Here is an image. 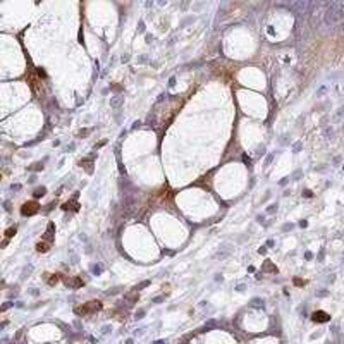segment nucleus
I'll list each match as a JSON object with an SVG mask.
<instances>
[{
    "label": "nucleus",
    "instance_id": "20e7f679",
    "mask_svg": "<svg viewBox=\"0 0 344 344\" xmlns=\"http://www.w3.org/2000/svg\"><path fill=\"white\" fill-rule=\"evenodd\" d=\"M48 244H50V243H45V241H43V243H38V244H36V249H38V251H47V249H48Z\"/></svg>",
    "mask_w": 344,
    "mask_h": 344
},
{
    "label": "nucleus",
    "instance_id": "f03ea898",
    "mask_svg": "<svg viewBox=\"0 0 344 344\" xmlns=\"http://www.w3.org/2000/svg\"><path fill=\"white\" fill-rule=\"evenodd\" d=\"M38 203L36 201H28V203H24L23 205V208H21V213L23 215H33V213H36L38 212Z\"/></svg>",
    "mask_w": 344,
    "mask_h": 344
},
{
    "label": "nucleus",
    "instance_id": "423d86ee",
    "mask_svg": "<svg viewBox=\"0 0 344 344\" xmlns=\"http://www.w3.org/2000/svg\"><path fill=\"white\" fill-rule=\"evenodd\" d=\"M14 234H16V227H10V229H7V232H5L7 238H12Z\"/></svg>",
    "mask_w": 344,
    "mask_h": 344
},
{
    "label": "nucleus",
    "instance_id": "7ed1b4c3",
    "mask_svg": "<svg viewBox=\"0 0 344 344\" xmlns=\"http://www.w3.org/2000/svg\"><path fill=\"white\" fill-rule=\"evenodd\" d=\"M313 320L315 322H327L329 320V315L325 311H317V313H313Z\"/></svg>",
    "mask_w": 344,
    "mask_h": 344
},
{
    "label": "nucleus",
    "instance_id": "f257e3e1",
    "mask_svg": "<svg viewBox=\"0 0 344 344\" xmlns=\"http://www.w3.org/2000/svg\"><path fill=\"white\" fill-rule=\"evenodd\" d=\"M102 308V305H100V301H90L88 305H84V306H81V308H76V313H79V315H88V313H93V311H97V310Z\"/></svg>",
    "mask_w": 344,
    "mask_h": 344
},
{
    "label": "nucleus",
    "instance_id": "39448f33",
    "mask_svg": "<svg viewBox=\"0 0 344 344\" xmlns=\"http://www.w3.org/2000/svg\"><path fill=\"white\" fill-rule=\"evenodd\" d=\"M45 191H47L45 188H38V189L34 191V196H43V195H45Z\"/></svg>",
    "mask_w": 344,
    "mask_h": 344
}]
</instances>
